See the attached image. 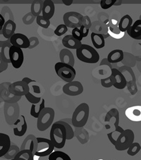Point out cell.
Instances as JSON below:
<instances>
[{
  "label": "cell",
  "mask_w": 141,
  "mask_h": 160,
  "mask_svg": "<svg viewBox=\"0 0 141 160\" xmlns=\"http://www.w3.org/2000/svg\"><path fill=\"white\" fill-rule=\"evenodd\" d=\"M90 115V107L87 103H81L76 107L71 117L72 126L76 128L84 127L88 121Z\"/></svg>",
  "instance_id": "1"
},
{
  "label": "cell",
  "mask_w": 141,
  "mask_h": 160,
  "mask_svg": "<svg viewBox=\"0 0 141 160\" xmlns=\"http://www.w3.org/2000/svg\"><path fill=\"white\" fill-rule=\"evenodd\" d=\"M49 140L53 144L54 148L62 149L65 146L66 142V131L64 126L55 122L51 126L49 133Z\"/></svg>",
  "instance_id": "2"
},
{
  "label": "cell",
  "mask_w": 141,
  "mask_h": 160,
  "mask_svg": "<svg viewBox=\"0 0 141 160\" xmlns=\"http://www.w3.org/2000/svg\"><path fill=\"white\" fill-rule=\"evenodd\" d=\"M76 57L81 62L90 64L98 63L99 60V54L98 51L92 46L85 44H82L76 49Z\"/></svg>",
  "instance_id": "3"
},
{
  "label": "cell",
  "mask_w": 141,
  "mask_h": 160,
  "mask_svg": "<svg viewBox=\"0 0 141 160\" xmlns=\"http://www.w3.org/2000/svg\"><path fill=\"white\" fill-rule=\"evenodd\" d=\"M55 112L51 107H45L37 118V128L41 132L45 131L54 122Z\"/></svg>",
  "instance_id": "4"
},
{
  "label": "cell",
  "mask_w": 141,
  "mask_h": 160,
  "mask_svg": "<svg viewBox=\"0 0 141 160\" xmlns=\"http://www.w3.org/2000/svg\"><path fill=\"white\" fill-rule=\"evenodd\" d=\"M54 70L57 75L67 83L73 81L76 76V71L75 68L64 63L57 62L54 65Z\"/></svg>",
  "instance_id": "5"
},
{
  "label": "cell",
  "mask_w": 141,
  "mask_h": 160,
  "mask_svg": "<svg viewBox=\"0 0 141 160\" xmlns=\"http://www.w3.org/2000/svg\"><path fill=\"white\" fill-rule=\"evenodd\" d=\"M135 135L131 129H126L122 133L118 135L116 144L115 149L118 151H124L128 150V148L134 142Z\"/></svg>",
  "instance_id": "6"
},
{
  "label": "cell",
  "mask_w": 141,
  "mask_h": 160,
  "mask_svg": "<svg viewBox=\"0 0 141 160\" xmlns=\"http://www.w3.org/2000/svg\"><path fill=\"white\" fill-rule=\"evenodd\" d=\"M83 16L76 12H68L63 16V24L70 28H80L82 26Z\"/></svg>",
  "instance_id": "7"
},
{
  "label": "cell",
  "mask_w": 141,
  "mask_h": 160,
  "mask_svg": "<svg viewBox=\"0 0 141 160\" xmlns=\"http://www.w3.org/2000/svg\"><path fill=\"white\" fill-rule=\"evenodd\" d=\"M38 149L34 154L35 156L38 157H47L49 156L54 152V147L51 140L45 138L38 137Z\"/></svg>",
  "instance_id": "8"
},
{
  "label": "cell",
  "mask_w": 141,
  "mask_h": 160,
  "mask_svg": "<svg viewBox=\"0 0 141 160\" xmlns=\"http://www.w3.org/2000/svg\"><path fill=\"white\" fill-rule=\"evenodd\" d=\"M9 59L14 68H21L24 62V54L21 49L14 46H11L9 48Z\"/></svg>",
  "instance_id": "9"
},
{
  "label": "cell",
  "mask_w": 141,
  "mask_h": 160,
  "mask_svg": "<svg viewBox=\"0 0 141 160\" xmlns=\"http://www.w3.org/2000/svg\"><path fill=\"white\" fill-rule=\"evenodd\" d=\"M5 118L7 123L9 125L14 124L19 117V109L17 104H5Z\"/></svg>",
  "instance_id": "10"
},
{
  "label": "cell",
  "mask_w": 141,
  "mask_h": 160,
  "mask_svg": "<svg viewBox=\"0 0 141 160\" xmlns=\"http://www.w3.org/2000/svg\"><path fill=\"white\" fill-rule=\"evenodd\" d=\"M83 89L81 82L73 81L63 85V92L69 96H78L83 92Z\"/></svg>",
  "instance_id": "11"
},
{
  "label": "cell",
  "mask_w": 141,
  "mask_h": 160,
  "mask_svg": "<svg viewBox=\"0 0 141 160\" xmlns=\"http://www.w3.org/2000/svg\"><path fill=\"white\" fill-rule=\"evenodd\" d=\"M9 91L12 95L21 98L30 92V87L29 85H28L22 81H16L10 84L9 86Z\"/></svg>",
  "instance_id": "12"
},
{
  "label": "cell",
  "mask_w": 141,
  "mask_h": 160,
  "mask_svg": "<svg viewBox=\"0 0 141 160\" xmlns=\"http://www.w3.org/2000/svg\"><path fill=\"white\" fill-rule=\"evenodd\" d=\"M10 43L12 46L20 49H28L30 47L29 38L21 33H15L10 38Z\"/></svg>",
  "instance_id": "13"
},
{
  "label": "cell",
  "mask_w": 141,
  "mask_h": 160,
  "mask_svg": "<svg viewBox=\"0 0 141 160\" xmlns=\"http://www.w3.org/2000/svg\"><path fill=\"white\" fill-rule=\"evenodd\" d=\"M111 72V76L114 78L113 86L118 90L124 89L127 85V81L123 73L117 68H112Z\"/></svg>",
  "instance_id": "14"
},
{
  "label": "cell",
  "mask_w": 141,
  "mask_h": 160,
  "mask_svg": "<svg viewBox=\"0 0 141 160\" xmlns=\"http://www.w3.org/2000/svg\"><path fill=\"white\" fill-rule=\"evenodd\" d=\"M38 149V140L37 137H35L34 135L30 134L26 138L24 139L23 143L20 148V150H29L34 154Z\"/></svg>",
  "instance_id": "15"
},
{
  "label": "cell",
  "mask_w": 141,
  "mask_h": 160,
  "mask_svg": "<svg viewBox=\"0 0 141 160\" xmlns=\"http://www.w3.org/2000/svg\"><path fill=\"white\" fill-rule=\"evenodd\" d=\"M126 117L134 122L141 121V106L136 105L127 108L125 112Z\"/></svg>",
  "instance_id": "16"
},
{
  "label": "cell",
  "mask_w": 141,
  "mask_h": 160,
  "mask_svg": "<svg viewBox=\"0 0 141 160\" xmlns=\"http://www.w3.org/2000/svg\"><path fill=\"white\" fill-rule=\"evenodd\" d=\"M55 13L54 3L52 0H45L43 1V7L42 11L43 17L47 20H50L53 17Z\"/></svg>",
  "instance_id": "17"
},
{
  "label": "cell",
  "mask_w": 141,
  "mask_h": 160,
  "mask_svg": "<svg viewBox=\"0 0 141 160\" xmlns=\"http://www.w3.org/2000/svg\"><path fill=\"white\" fill-rule=\"evenodd\" d=\"M16 29V24L13 20H7L2 28V32L3 36L6 39L9 40L15 34Z\"/></svg>",
  "instance_id": "18"
},
{
  "label": "cell",
  "mask_w": 141,
  "mask_h": 160,
  "mask_svg": "<svg viewBox=\"0 0 141 160\" xmlns=\"http://www.w3.org/2000/svg\"><path fill=\"white\" fill-rule=\"evenodd\" d=\"M62 44L66 49H77L82 45L81 41L76 40L72 35H67L63 38Z\"/></svg>",
  "instance_id": "19"
},
{
  "label": "cell",
  "mask_w": 141,
  "mask_h": 160,
  "mask_svg": "<svg viewBox=\"0 0 141 160\" xmlns=\"http://www.w3.org/2000/svg\"><path fill=\"white\" fill-rule=\"evenodd\" d=\"M11 145L10 137L7 134L0 133V158L7 153Z\"/></svg>",
  "instance_id": "20"
},
{
  "label": "cell",
  "mask_w": 141,
  "mask_h": 160,
  "mask_svg": "<svg viewBox=\"0 0 141 160\" xmlns=\"http://www.w3.org/2000/svg\"><path fill=\"white\" fill-rule=\"evenodd\" d=\"M59 59L60 62L66 63V64H68L73 67L74 63H75V59H74L73 54L70 49L66 48L62 49L59 53Z\"/></svg>",
  "instance_id": "21"
},
{
  "label": "cell",
  "mask_w": 141,
  "mask_h": 160,
  "mask_svg": "<svg viewBox=\"0 0 141 160\" xmlns=\"http://www.w3.org/2000/svg\"><path fill=\"white\" fill-rule=\"evenodd\" d=\"M127 33L133 39L141 40V20L135 21L127 30Z\"/></svg>",
  "instance_id": "22"
},
{
  "label": "cell",
  "mask_w": 141,
  "mask_h": 160,
  "mask_svg": "<svg viewBox=\"0 0 141 160\" xmlns=\"http://www.w3.org/2000/svg\"><path fill=\"white\" fill-rule=\"evenodd\" d=\"M57 122L64 126L66 131V140L73 139L74 136H75V132H74L72 127L71 118H66V119L58 121Z\"/></svg>",
  "instance_id": "23"
},
{
  "label": "cell",
  "mask_w": 141,
  "mask_h": 160,
  "mask_svg": "<svg viewBox=\"0 0 141 160\" xmlns=\"http://www.w3.org/2000/svg\"><path fill=\"white\" fill-rule=\"evenodd\" d=\"M123 52L121 49H117L109 52L108 56H107V60L110 63H118L123 59Z\"/></svg>",
  "instance_id": "24"
},
{
  "label": "cell",
  "mask_w": 141,
  "mask_h": 160,
  "mask_svg": "<svg viewBox=\"0 0 141 160\" xmlns=\"http://www.w3.org/2000/svg\"><path fill=\"white\" fill-rule=\"evenodd\" d=\"M90 38L94 48L96 49H102L104 48L105 40L103 35L97 32H92L90 35Z\"/></svg>",
  "instance_id": "25"
},
{
  "label": "cell",
  "mask_w": 141,
  "mask_h": 160,
  "mask_svg": "<svg viewBox=\"0 0 141 160\" xmlns=\"http://www.w3.org/2000/svg\"><path fill=\"white\" fill-rule=\"evenodd\" d=\"M133 24V19L129 15L126 14L123 16L122 18H121V20L118 23V28L121 32H127L130 28L131 27Z\"/></svg>",
  "instance_id": "26"
},
{
  "label": "cell",
  "mask_w": 141,
  "mask_h": 160,
  "mask_svg": "<svg viewBox=\"0 0 141 160\" xmlns=\"http://www.w3.org/2000/svg\"><path fill=\"white\" fill-rule=\"evenodd\" d=\"M21 117L22 118V124L21 126L15 125L18 126L15 127V128H13V134H14V136L17 137L23 136L27 132L28 129V124L26 120V117H25L24 115H21Z\"/></svg>",
  "instance_id": "27"
},
{
  "label": "cell",
  "mask_w": 141,
  "mask_h": 160,
  "mask_svg": "<svg viewBox=\"0 0 141 160\" xmlns=\"http://www.w3.org/2000/svg\"><path fill=\"white\" fill-rule=\"evenodd\" d=\"M43 7V2L40 0H35L33 1L30 7V13L35 16V18L42 14Z\"/></svg>",
  "instance_id": "28"
},
{
  "label": "cell",
  "mask_w": 141,
  "mask_h": 160,
  "mask_svg": "<svg viewBox=\"0 0 141 160\" xmlns=\"http://www.w3.org/2000/svg\"><path fill=\"white\" fill-rule=\"evenodd\" d=\"M45 100H44V99H43V100H41V102L40 103V104H38V106L36 104H32L31 108H30V116L35 118H38L41 112L45 109Z\"/></svg>",
  "instance_id": "29"
},
{
  "label": "cell",
  "mask_w": 141,
  "mask_h": 160,
  "mask_svg": "<svg viewBox=\"0 0 141 160\" xmlns=\"http://www.w3.org/2000/svg\"><path fill=\"white\" fill-rule=\"evenodd\" d=\"M49 160H71L68 154L62 151H54L49 155Z\"/></svg>",
  "instance_id": "30"
},
{
  "label": "cell",
  "mask_w": 141,
  "mask_h": 160,
  "mask_svg": "<svg viewBox=\"0 0 141 160\" xmlns=\"http://www.w3.org/2000/svg\"><path fill=\"white\" fill-rule=\"evenodd\" d=\"M34 154L29 150H20L13 160H33Z\"/></svg>",
  "instance_id": "31"
},
{
  "label": "cell",
  "mask_w": 141,
  "mask_h": 160,
  "mask_svg": "<svg viewBox=\"0 0 141 160\" xmlns=\"http://www.w3.org/2000/svg\"><path fill=\"white\" fill-rule=\"evenodd\" d=\"M19 152H20V148H18L16 145H11L9 151L7 152V153L4 157L5 159L8 160H12L15 158V157L17 155V154Z\"/></svg>",
  "instance_id": "32"
},
{
  "label": "cell",
  "mask_w": 141,
  "mask_h": 160,
  "mask_svg": "<svg viewBox=\"0 0 141 160\" xmlns=\"http://www.w3.org/2000/svg\"><path fill=\"white\" fill-rule=\"evenodd\" d=\"M11 43L8 44V45H4L3 48H2L1 50V55L2 57V59H3L4 62L7 63H9L10 59H9V48H11Z\"/></svg>",
  "instance_id": "33"
},
{
  "label": "cell",
  "mask_w": 141,
  "mask_h": 160,
  "mask_svg": "<svg viewBox=\"0 0 141 160\" xmlns=\"http://www.w3.org/2000/svg\"><path fill=\"white\" fill-rule=\"evenodd\" d=\"M141 150V146L138 142H133L127 150V154L130 156H135Z\"/></svg>",
  "instance_id": "34"
},
{
  "label": "cell",
  "mask_w": 141,
  "mask_h": 160,
  "mask_svg": "<svg viewBox=\"0 0 141 160\" xmlns=\"http://www.w3.org/2000/svg\"><path fill=\"white\" fill-rule=\"evenodd\" d=\"M112 118H119V113H118L117 109L113 108L112 109H110L109 111L107 113L106 116H105L104 121L105 122H109Z\"/></svg>",
  "instance_id": "35"
},
{
  "label": "cell",
  "mask_w": 141,
  "mask_h": 160,
  "mask_svg": "<svg viewBox=\"0 0 141 160\" xmlns=\"http://www.w3.org/2000/svg\"><path fill=\"white\" fill-rule=\"evenodd\" d=\"M35 20H36V23L38 26L43 28H48L50 26V20H47V19L43 17L42 15L36 17Z\"/></svg>",
  "instance_id": "36"
},
{
  "label": "cell",
  "mask_w": 141,
  "mask_h": 160,
  "mask_svg": "<svg viewBox=\"0 0 141 160\" xmlns=\"http://www.w3.org/2000/svg\"><path fill=\"white\" fill-rule=\"evenodd\" d=\"M25 97H26V100L32 104H39L40 102V101L42 100V98L40 97H35V96L33 95L30 92H28L26 95H25Z\"/></svg>",
  "instance_id": "37"
},
{
  "label": "cell",
  "mask_w": 141,
  "mask_h": 160,
  "mask_svg": "<svg viewBox=\"0 0 141 160\" xmlns=\"http://www.w3.org/2000/svg\"><path fill=\"white\" fill-rule=\"evenodd\" d=\"M108 32H109L110 36L113 38H114V39H117V40L121 39V38L124 36V35H125V32H121L120 30H118V32L115 33L114 30L113 29V28L110 26L108 28Z\"/></svg>",
  "instance_id": "38"
},
{
  "label": "cell",
  "mask_w": 141,
  "mask_h": 160,
  "mask_svg": "<svg viewBox=\"0 0 141 160\" xmlns=\"http://www.w3.org/2000/svg\"><path fill=\"white\" fill-rule=\"evenodd\" d=\"M68 31V28L66 27L64 24H60L59 26H58L56 29L54 30V34L58 37L62 36L63 35H64L66 32Z\"/></svg>",
  "instance_id": "39"
},
{
  "label": "cell",
  "mask_w": 141,
  "mask_h": 160,
  "mask_svg": "<svg viewBox=\"0 0 141 160\" xmlns=\"http://www.w3.org/2000/svg\"><path fill=\"white\" fill-rule=\"evenodd\" d=\"M113 84H114V78H113L112 76L107 77L106 78L101 79V85L102 87L109 88L113 86Z\"/></svg>",
  "instance_id": "40"
},
{
  "label": "cell",
  "mask_w": 141,
  "mask_h": 160,
  "mask_svg": "<svg viewBox=\"0 0 141 160\" xmlns=\"http://www.w3.org/2000/svg\"><path fill=\"white\" fill-rule=\"evenodd\" d=\"M117 0H101L100 7L102 9H108L116 4Z\"/></svg>",
  "instance_id": "41"
},
{
  "label": "cell",
  "mask_w": 141,
  "mask_h": 160,
  "mask_svg": "<svg viewBox=\"0 0 141 160\" xmlns=\"http://www.w3.org/2000/svg\"><path fill=\"white\" fill-rule=\"evenodd\" d=\"M35 18H35L31 13L29 12L23 16L22 20H23V23L25 25H26V26H29V25L32 24L33 23V21L35 20Z\"/></svg>",
  "instance_id": "42"
},
{
  "label": "cell",
  "mask_w": 141,
  "mask_h": 160,
  "mask_svg": "<svg viewBox=\"0 0 141 160\" xmlns=\"http://www.w3.org/2000/svg\"><path fill=\"white\" fill-rule=\"evenodd\" d=\"M82 26H83L85 28L89 30L91 26H92V22L90 17L88 16H83V18L82 21Z\"/></svg>",
  "instance_id": "43"
},
{
  "label": "cell",
  "mask_w": 141,
  "mask_h": 160,
  "mask_svg": "<svg viewBox=\"0 0 141 160\" xmlns=\"http://www.w3.org/2000/svg\"><path fill=\"white\" fill-rule=\"evenodd\" d=\"M71 35L75 38L76 40H78V41H82L83 38L81 33V31H80L79 28H73L72 30V32H71Z\"/></svg>",
  "instance_id": "44"
},
{
  "label": "cell",
  "mask_w": 141,
  "mask_h": 160,
  "mask_svg": "<svg viewBox=\"0 0 141 160\" xmlns=\"http://www.w3.org/2000/svg\"><path fill=\"white\" fill-rule=\"evenodd\" d=\"M29 42H30V47L28 49H33L39 45V40L36 37H31L29 38Z\"/></svg>",
  "instance_id": "45"
},
{
  "label": "cell",
  "mask_w": 141,
  "mask_h": 160,
  "mask_svg": "<svg viewBox=\"0 0 141 160\" xmlns=\"http://www.w3.org/2000/svg\"><path fill=\"white\" fill-rule=\"evenodd\" d=\"M10 43V39L8 40L6 39L4 36H3V34H2V30L0 31V48H3L4 45H8V44Z\"/></svg>",
  "instance_id": "46"
},
{
  "label": "cell",
  "mask_w": 141,
  "mask_h": 160,
  "mask_svg": "<svg viewBox=\"0 0 141 160\" xmlns=\"http://www.w3.org/2000/svg\"><path fill=\"white\" fill-rule=\"evenodd\" d=\"M8 66H9V63H7L4 62L3 59H2L1 52H0V70L3 71H6L8 68Z\"/></svg>",
  "instance_id": "47"
},
{
  "label": "cell",
  "mask_w": 141,
  "mask_h": 160,
  "mask_svg": "<svg viewBox=\"0 0 141 160\" xmlns=\"http://www.w3.org/2000/svg\"><path fill=\"white\" fill-rule=\"evenodd\" d=\"M80 31H81V33L82 35V38H86L88 36V33H89V30L85 28L83 26H81L80 27Z\"/></svg>",
  "instance_id": "48"
},
{
  "label": "cell",
  "mask_w": 141,
  "mask_h": 160,
  "mask_svg": "<svg viewBox=\"0 0 141 160\" xmlns=\"http://www.w3.org/2000/svg\"><path fill=\"white\" fill-rule=\"evenodd\" d=\"M5 22H6V21H5V18L3 15L2 13H0V31L2 30V28H3Z\"/></svg>",
  "instance_id": "49"
},
{
  "label": "cell",
  "mask_w": 141,
  "mask_h": 160,
  "mask_svg": "<svg viewBox=\"0 0 141 160\" xmlns=\"http://www.w3.org/2000/svg\"><path fill=\"white\" fill-rule=\"evenodd\" d=\"M32 88H33V92L35 93V94H40L41 90H40V87L38 86V85H32Z\"/></svg>",
  "instance_id": "50"
},
{
  "label": "cell",
  "mask_w": 141,
  "mask_h": 160,
  "mask_svg": "<svg viewBox=\"0 0 141 160\" xmlns=\"http://www.w3.org/2000/svg\"><path fill=\"white\" fill-rule=\"evenodd\" d=\"M107 137H108L109 140L110 142H111L112 144L115 145V144H116V140L114 138V136H113L112 132H111V133H109L108 134H107Z\"/></svg>",
  "instance_id": "51"
},
{
  "label": "cell",
  "mask_w": 141,
  "mask_h": 160,
  "mask_svg": "<svg viewBox=\"0 0 141 160\" xmlns=\"http://www.w3.org/2000/svg\"><path fill=\"white\" fill-rule=\"evenodd\" d=\"M22 81L24 82L25 83L27 84L28 85H29V84L31 83V82H36L35 81H34V80L30 79V78H28V77H26V78H23V79H22Z\"/></svg>",
  "instance_id": "52"
},
{
  "label": "cell",
  "mask_w": 141,
  "mask_h": 160,
  "mask_svg": "<svg viewBox=\"0 0 141 160\" xmlns=\"http://www.w3.org/2000/svg\"><path fill=\"white\" fill-rule=\"evenodd\" d=\"M33 160H49V156L38 157V156L34 155V157H33Z\"/></svg>",
  "instance_id": "53"
},
{
  "label": "cell",
  "mask_w": 141,
  "mask_h": 160,
  "mask_svg": "<svg viewBox=\"0 0 141 160\" xmlns=\"http://www.w3.org/2000/svg\"><path fill=\"white\" fill-rule=\"evenodd\" d=\"M62 2L66 6H70L73 3V0H62Z\"/></svg>",
  "instance_id": "54"
},
{
  "label": "cell",
  "mask_w": 141,
  "mask_h": 160,
  "mask_svg": "<svg viewBox=\"0 0 141 160\" xmlns=\"http://www.w3.org/2000/svg\"><path fill=\"white\" fill-rule=\"evenodd\" d=\"M139 20H141V15H140V19Z\"/></svg>",
  "instance_id": "55"
},
{
  "label": "cell",
  "mask_w": 141,
  "mask_h": 160,
  "mask_svg": "<svg viewBox=\"0 0 141 160\" xmlns=\"http://www.w3.org/2000/svg\"><path fill=\"white\" fill-rule=\"evenodd\" d=\"M12 160H13V159H12Z\"/></svg>",
  "instance_id": "56"
}]
</instances>
